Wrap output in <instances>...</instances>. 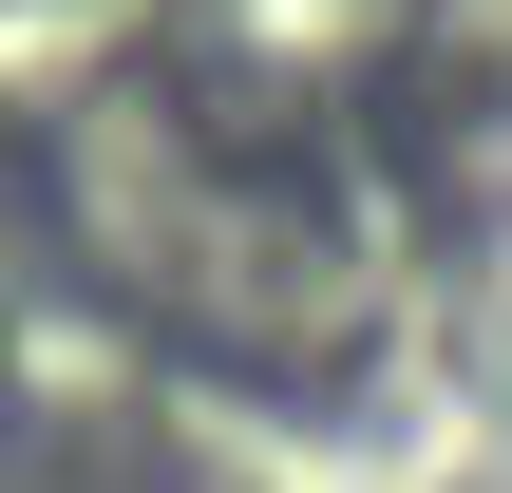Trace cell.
Returning a JSON list of instances; mask_svg holds the SVG:
<instances>
[{
    "instance_id": "obj_1",
    "label": "cell",
    "mask_w": 512,
    "mask_h": 493,
    "mask_svg": "<svg viewBox=\"0 0 512 493\" xmlns=\"http://www.w3.org/2000/svg\"><path fill=\"white\" fill-rule=\"evenodd\" d=\"M76 228L114 247V285H152L228 361H342L380 323V228L323 171V114L247 95V76H209V95H95Z\"/></svg>"
},
{
    "instance_id": "obj_2",
    "label": "cell",
    "mask_w": 512,
    "mask_h": 493,
    "mask_svg": "<svg viewBox=\"0 0 512 493\" xmlns=\"http://www.w3.org/2000/svg\"><path fill=\"white\" fill-rule=\"evenodd\" d=\"M0 493H95V475H76L57 437H0Z\"/></svg>"
}]
</instances>
